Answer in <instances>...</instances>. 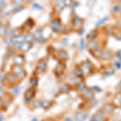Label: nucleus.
<instances>
[{
    "label": "nucleus",
    "instance_id": "obj_1",
    "mask_svg": "<svg viewBox=\"0 0 121 121\" xmlns=\"http://www.w3.org/2000/svg\"><path fill=\"white\" fill-rule=\"evenodd\" d=\"M11 70H12V73L15 75V77L17 78L22 79L26 76V72L24 71V69H23L21 65H12Z\"/></svg>",
    "mask_w": 121,
    "mask_h": 121
},
{
    "label": "nucleus",
    "instance_id": "obj_2",
    "mask_svg": "<svg viewBox=\"0 0 121 121\" xmlns=\"http://www.w3.org/2000/svg\"><path fill=\"white\" fill-rule=\"evenodd\" d=\"M36 95V91H35L34 88L31 87L27 90L24 93V101L26 103H30L32 101L33 98Z\"/></svg>",
    "mask_w": 121,
    "mask_h": 121
},
{
    "label": "nucleus",
    "instance_id": "obj_3",
    "mask_svg": "<svg viewBox=\"0 0 121 121\" xmlns=\"http://www.w3.org/2000/svg\"><path fill=\"white\" fill-rule=\"evenodd\" d=\"M82 26H83V20L82 19L78 16L75 17L73 20V23H72L71 28L73 29V31H78V30H80V29L82 28Z\"/></svg>",
    "mask_w": 121,
    "mask_h": 121
},
{
    "label": "nucleus",
    "instance_id": "obj_4",
    "mask_svg": "<svg viewBox=\"0 0 121 121\" xmlns=\"http://www.w3.org/2000/svg\"><path fill=\"white\" fill-rule=\"evenodd\" d=\"M65 69V64L63 61H60L56 65L55 69H54V73H55L56 75H58V77H59V76L63 74Z\"/></svg>",
    "mask_w": 121,
    "mask_h": 121
},
{
    "label": "nucleus",
    "instance_id": "obj_5",
    "mask_svg": "<svg viewBox=\"0 0 121 121\" xmlns=\"http://www.w3.org/2000/svg\"><path fill=\"white\" fill-rule=\"evenodd\" d=\"M81 92L82 93L84 97H85L87 100L91 101V100H94V99H95V95H94V93L89 88H87L86 86L85 88H84L82 91H81Z\"/></svg>",
    "mask_w": 121,
    "mask_h": 121
},
{
    "label": "nucleus",
    "instance_id": "obj_6",
    "mask_svg": "<svg viewBox=\"0 0 121 121\" xmlns=\"http://www.w3.org/2000/svg\"><path fill=\"white\" fill-rule=\"evenodd\" d=\"M25 62L24 56L21 54H17L13 57V64L16 65H21L22 66Z\"/></svg>",
    "mask_w": 121,
    "mask_h": 121
},
{
    "label": "nucleus",
    "instance_id": "obj_7",
    "mask_svg": "<svg viewBox=\"0 0 121 121\" xmlns=\"http://www.w3.org/2000/svg\"><path fill=\"white\" fill-rule=\"evenodd\" d=\"M104 116H105V112L102 109V110H99L98 112H96L91 117V121H103Z\"/></svg>",
    "mask_w": 121,
    "mask_h": 121
},
{
    "label": "nucleus",
    "instance_id": "obj_8",
    "mask_svg": "<svg viewBox=\"0 0 121 121\" xmlns=\"http://www.w3.org/2000/svg\"><path fill=\"white\" fill-rule=\"evenodd\" d=\"M83 71V73L85 74V73H90L91 71V69H92V65H91V63L88 60H85L84 62H82V67H81Z\"/></svg>",
    "mask_w": 121,
    "mask_h": 121
},
{
    "label": "nucleus",
    "instance_id": "obj_9",
    "mask_svg": "<svg viewBox=\"0 0 121 121\" xmlns=\"http://www.w3.org/2000/svg\"><path fill=\"white\" fill-rule=\"evenodd\" d=\"M60 19L58 18H55L53 19L51 21V28L53 32H58L60 29Z\"/></svg>",
    "mask_w": 121,
    "mask_h": 121
},
{
    "label": "nucleus",
    "instance_id": "obj_10",
    "mask_svg": "<svg viewBox=\"0 0 121 121\" xmlns=\"http://www.w3.org/2000/svg\"><path fill=\"white\" fill-rule=\"evenodd\" d=\"M86 47H87V48H88L90 51L92 52L95 49H96V48H100V44H99V42L95 41V40H90V41L87 43Z\"/></svg>",
    "mask_w": 121,
    "mask_h": 121
},
{
    "label": "nucleus",
    "instance_id": "obj_11",
    "mask_svg": "<svg viewBox=\"0 0 121 121\" xmlns=\"http://www.w3.org/2000/svg\"><path fill=\"white\" fill-rule=\"evenodd\" d=\"M33 36H34V38L37 40V42H43L44 40V37H43V30L41 28H39L35 31Z\"/></svg>",
    "mask_w": 121,
    "mask_h": 121
},
{
    "label": "nucleus",
    "instance_id": "obj_12",
    "mask_svg": "<svg viewBox=\"0 0 121 121\" xmlns=\"http://www.w3.org/2000/svg\"><path fill=\"white\" fill-rule=\"evenodd\" d=\"M87 117H88V114L86 112H79L74 115V120L76 121H84L86 120Z\"/></svg>",
    "mask_w": 121,
    "mask_h": 121
},
{
    "label": "nucleus",
    "instance_id": "obj_13",
    "mask_svg": "<svg viewBox=\"0 0 121 121\" xmlns=\"http://www.w3.org/2000/svg\"><path fill=\"white\" fill-rule=\"evenodd\" d=\"M32 46V43L23 41L22 44H21V45H20V47H19V49H20V51L23 52H28L29 50L31 49Z\"/></svg>",
    "mask_w": 121,
    "mask_h": 121
},
{
    "label": "nucleus",
    "instance_id": "obj_14",
    "mask_svg": "<svg viewBox=\"0 0 121 121\" xmlns=\"http://www.w3.org/2000/svg\"><path fill=\"white\" fill-rule=\"evenodd\" d=\"M5 79L8 83L12 84V83H15V82H16L17 78L15 77V75L13 73H7V74H6Z\"/></svg>",
    "mask_w": 121,
    "mask_h": 121
},
{
    "label": "nucleus",
    "instance_id": "obj_15",
    "mask_svg": "<svg viewBox=\"0 0 121 121\" xmlns=\"http://www.w3.org/2000/svg\"><path fill=\"white\" fill-rule=\"evenodd\" d=\"M37 69L40 70V71H44L47 68V61L44 59H41L38 61L37 65H36Z\"/></svg>",
    "mask_w": 121,
    "mask_h": 121
},
{
    "label": "nucleus",
    "instance_id": "obj_16",
    "mask_svg": "<svg viewBox=\"0 0 121 121\" xmlns=\"http://www.w3.org/2000/svg\"><path fill=\"white\" fill-rule=\"evenodd\" d=\"M103 110L104 111L105 113H112L115 110V106L112 103H106V104L103 106Z\"/></svg>",
    "mask_w": 121,
    "mask_h": 121
},
{
    "label": "nucleus",
    "instance_id": "obj_17",
    "mask_svg": "<svg viewBox=\"0 0 121 121\" xmlns=\"http://www.w3.org/2000/svg\"><path fill=\"white\" fill-rule=\"evenodd\" d=\"M103 30H104V32L107 36H113L116 33V29L112 26H106Z\"/></svg>",
    "mask_w": 121,
    "mask_h": 121
},
{
    "label": "nucleus",
    "instance_id": "obj_18",
    "mask_svg": "<svg viewBox=\"0 0 121 121\" xmlns=\"http://www.w3.org/2000/svg\"><path fill=\"white\" fill-rule=\"evenodd\" d=\"M112 57V52L109 51V50H104L102 54V56H101L100 59L103 60H110Z\"/></svg>",
    "mask_w": 121,
    "mask_h": 121
},
{
    "label": "nucleus",
    "instance_id": "obj_19",
    "mask_svg": "<svg viewBox=\"0 0 121 121\" xmlns=\"http://www.w3.org/2000/svg\"><path fill=\"white\" fill-rule=\"evenodd\" d=\"M58 56L61 60H66L69 58V55H68V52L64 49L60 50L58 52Z\"/></svg>",
    "mask_w": 121,
    "mask_h": 121
},
{
    "label": "nucleus",
    "instance_id": "obj_20",
    "mask_svg": "<svg viewBox=\"0 0 121 121\" xmlns=\"http://www.w3.org/2000/svg\"><path fill=\"white\" fill-rule=\"evenodd\" d=\"M98 36V31L96 30H92L88 34L86 35V38L90 40H93Z\"/></svg>",
    "mask_w": 121,
    "mask_h": 121
},
{
    "label": "nucleus",
    "instance_id": "obj_21",
    "mask_svg": "<svg viewBox=\"0 0 121 121\" xmlns=\"http://www.w3.org/2000/svg\"><path fill=\"white\" fill-rule=\"evenodd\" d=\"M103 51H104V49H103V48H96V49L94 50V51H92L91 52H92L94 56H95V57H97V58H100L101 56H102Z\"/></svg>",
    "mask_w": 121,
    "mask_h": 121
},
{
    "label": "nucleus",
    "instance_id": "obj_22",
    "mask_svg": "<svg viewBox=\"0 0 121 121\" xmlns=\"http://www.w3.org/2000/svg\"><path fill=\"white\" fill-rule=\"evenodd\" d=\"M113 103L116 106H121V93L116 94L114 100H113Z\"/></svg>",
    "mask_w": 121,
    "mask_h": 121
},
{
    "label": "nucleus",
    "instance_id": "obj_23",
    "mask_svg": "<svg viewBox=\"0 0 121 121\" xmlns=\"http://www.w3.org/2000/svg\"><path fill=\"white\" fill-rule=\"evenodd\" d=\"M29 85L31 86V87L32 88H36L38 85V80L36 77H32L29 80Z\"/></svg>",
    "mask_w": 121,
    "mask_h": 121
},
{
    "label": "nucleus",
    "instance_id": "obj_24",
    "mask_svg": "<svg viewBox=\"0 0 121 121\" xmlns=\"http://www.w3.org/2000/svg\"><path fill=\"white\" fill-rule=\"evenodd\" d=\"M109 19V16L108 15H106V16H104L102 19H100V20H99L98 22H97L96 23H95V28H99V27H100L101 25H103V23H105L107 22V20Z\"/></svg>",
    "mask_w": 121,
    "mask_h": 121
},
{
    "label": "nucleus",
    "instance_id": "obj_25",
    "mask_svg": "<svg viewBox=\"0 0 121 121\" xmlns=\"http://www.w3.org/2000/svg\"><path fill=\"white\" fill-rule=\"evenodd\" d=\"M51 106H52L51 101L47 100V99H45V100H44V101H41V107H42L44 109H45V110H47V109H48Z\"/></svg>",
    "mask_w": 121,
    "mask_h": 121
},
{
    "label": "nucleus",
    "instance_id": "obj_26",
    "mask_svg": "<svg viewBox=\"0 0 121 121\" xmlns=\"http://www.w3.org/2000/svg\"><path fill=\"white\" fill-rule=\"evenodd\" d=\"M74 73H75V75L78 78H83L84 77L83 71H82V69L81 67H76L74 69Z\"/></svg>",
    "mask_w": 121,
    "mask_h": 121
},
{
    "label": "nucleus",
    "instance_id": "obj_27",
    "mask_svg": "<svg viewBox=\"0 0 121 121\" xmlns=\"http://www.w3.org/2000/svg\"><path fill=\"white\" fill-rule=\"evenodd\" d=\"M112 13L114 15H117L120 12V6L119 4H115L112 7Z\"/></svg>",
    "mask_w": 121,
    "mask_h": 121
},
{
    "label": "nucleus",
    "instance_id": "obj_28",
    "mask_svg": "<svg viewBox=\"0 0 121 121\" xmlns=\"http://www.w3.org/2000/svg\"><path fill=\"white\" fill-rule=\"evenodd\" d=\"M69 86L68 85H66V84H64V85H61L60 86V91H61L62 93H67L69 92Z\"/></svg>",
    "mask_w": 121,
    "mask_h": 121
},
{
    "label": "nucleus",
    "instance_id": "obj_29",
    "mask_svg": "<svg viewBox=\"0 0 121 121\" xmlns=\"http://www.w3.org/2000/svg\"><path fill=\"white\" fill-rule=\"evenodd\" d=\"M5 34L7 37H11V36H14V30L12 28H7L6 29Z\"/></svg>",
    "mask_w": 121,
    "mask_h": 121
},
{
    "label": "nucleus",
    "instance_id": "obj_30",
    "mask_svg": "<svg viewBox=\"0 0 121 121\" xmlns=\"http://www.w3.org/2000/svg\"><path fill=\"white\" fill-rule=\"evenodd\" d=\"M34 36H33V34H28L25 36V39H24V41H27V42H30L32 43V41L33 40H34Z\"/></svg>",
    "mask_w": 121,
    "mask_h": 121
},
{
    "label": "nucleus",
    "instance_id": "obj_31",
    "mask_svg": "<svg viewBox=\"0 0 121 121\" xmlns=\"http://www.w3.org/2000/svg\"><path fill=\"white\" fill-rule=\"evenodd\" d=\"M12 93H13V95H14L15 97H16L17 95H19V87L18 86H15L14 87L12 88Z\"/></svg>",
    "mask_w": 121,
    "mask_h": 121
},
{
    "label": "nucleus",
    "instance_id": "obj_32",
    "mask_svg": "<svg viewBox=\"0 0 121 121\" xmlns=\"http://www.w3.org/2000/svg\"><path fill=\"white\" fill-rule=\"evenodd\" d=\"M32 105L35 108H38V107H41V101L40 99H37V100H35L34 102L32 103Z\"/></svg>",
    "mask_w": 121,
    "mask_h": 121
},
{
    "label": "nucleus",
    "instance_id": "obj_33",
    "mask_svg": "<svg viewBox=\"0 0 121 121\" xmlns=\"http://www.w3.org/2000/svg\"><path fill=\"white\" fill-rule=\"evenodd\" d=\"M15 52V48H12V47H10V48H8V49H7V55H9V56L14 55Z\"/></svg>",
    "mask_w": 121,
    "mask_h": 121
},
{
    "label": "nucleus",
    "instance_id": "obj_34",
    "mask_svg": "<svg viewBox=\"0 0 121 121\" xmlns=\"http://www.w3.org/2000/svg\"><path fill=\"white\" fill-rule=\"evenodd\" d=\"M64 7H70L73 4V0H63Z\"/></svg>",
    "mask_w": 121,
    "mask_h": 121
},
{
    "label": "nucleus",
    "instance_id": "obj_35",
    "mask_svg": "<svg viewBox=\"0 0 121 121\" xmlns=\"http://www.w3.org/2000/svg\"><path fill=\"white\" fill-rule=\"evenodd\" d=\"M62 7H60V6H57V5H55L53 7V11H55V12L56 13V14H59V13L60 12V11H62Z\"/></svg>",
    "mask_w": 121,
    "mask_h": 121
},
{
    "label": "nucleus",
    "instance_id": "obj_36",
    "mask_svg": "<svg viewBox=\"0 0 121 121\" xmlns=\"http://www.w3.org/2000/svg\"><path fill=\"white\" fill-rule=\"evenodd\" d=\"M115 37H116L117 40L121 41V31H118V32L115 33Z\"/></svg>",
    "mask_w": 121,
    "mask_h": 121
},
{
    "label": "nucleus",
    "instance_id": "obj_37",
    "mask_svg": "<svg viewBox=\"0 0 121 121\" xmlns=\"http://www.w3.org/2000/svg\"><path fill=\"white\" fill-rule=\"evenodd\" d=\"M5 44H7V45H10V44H12V36L11 37H7L5 40Z\"/></svg>",
    "mask_w": 121,
    "mask_h": 121
},
{
    "label": "nucleus",
    "instance_id": "obj_38",
    "mask_svg": "<svg viewBox=\"0 0 121 121\" xmlns=\"http://www.w3.org/2000/svg\"><path fill=\"white\" fill-rule=\"evenodd\" d=\"M116 56L117 57V59H118V61L121 62V50H119V51L116 52Z\"/></svg>",
    "mask_w": 121,
    "mask_h": 121
},
{
    "label": "nucleus",
    "instance_id": "obj_39",
    "mask_svg": "<svg viewBox=\"0 0 121 121\" xmlns=\"http://www.w3.org/2000/svg\"><path fill=\"white\" fill-rule=\"evenodd\" d=\"M6 29H7V28H5V27L0 26V36H3V34H5Z\"/></svg>",
    "mask_w": 121,
    "mask_h": 121
},
{
    "label": "nucleus",
    "instance_id": "obj_40",
    "mask_svg": "<svg viewBox=\"0 0 121 121\" xmlns=\"http://www.w3.org/2000/svg\"><path fill=\"white\" fill-rule=\"evenodd\" d=\"M32 7L36 10H42V7H40V5L37 4V3H34V4H32Z\"/></svg>",
    "mask_w": 121,
    "mask_h": 121
},
{
    "label": "nucleus",
    "instance_id": "obj_41",
    "mask_svg": "<svg viewBox=\"0 0 121 121\" xmlns=\"http://www.w3.org/2000/svg\"><path fill=\"white\" fill-rule=\"evenodd\" d=\"M115 66H116V67L118 69H121V62H120V61H118V60H117V61L115 62Z\"/></svg>",
    "mask_w": 121,
    "mask_h": 121
},
{
    "label": "nucleus",
    "instance_id": "obj_42",
    "mask_svg": "<svg viewBox=\"0 0 121 121\" xmlns=\"http://www.w3.org/2000/svg\"><path fill=\"white\" fill-rule=\"evenodd\" d=\"M105 73H106L107 75H112L114 73V70L109 69L108 70H106V71H105Z\"/></svg>",
    "mask_w": 121,
    "mask_h": 121
},
{
    "label": "nucleus",
    "instance_id": "obj_43",
    "mask_svg": "<svg viewBox=\"0 0 121 121\" xmlns=\"http://www.w3.org/2000/svg\"><path fill=\"white\" fill-rule=\"evenodd\" d=\"M65 30H66V26H65V25H63V24H60V29H59L60 32H64Z\"/></svg>",
    "mask_w": 121,
    "mask_h": 121
},
{
    "label": "nucleus",
    "instance_id": "obj_44",
    "mask_svg": "<svg viewBox=\"0 0 121 121\" xmlns=\"http://www.w3.org/2000/svg\"><path fill=\"white\" fill-rule=\"evenodd\" d=\"M80 45H81V49L83 50L84 45H85V44H84V40H83V39H82V40H80Z\"/></svg>",
    "mask_w": 121,
    "mask_h": 121
},
{
    "label": "nucleus",
    "instance_id": "obj_45",
    "mask_svg": "<svg viewBox=\"0 0 121 121\" xmlns=\"http://www.w3.org/2000/svg\"><path fill=\"white\" fill-rule=\"evenodd\" d=\"M5 95H6V94H5L4 91H3V90H0V99H3V97L5 96Z\"/></svg>",
    "mask_w": 121,
    "mask_h": 121
},
{
    "label": "nucleus",
    "instance_id": "obj_46",
    "mask_svg": "<svg viewBox=\"0 0 121 121\" xmlns=\"http://www.w3.org/2000/svg\"><path fill=\"white\" fill-rule=\"evenodd\" d=\"M92 89L93 90H95V91H97V92H101V91H102V90H101L100 88H99V87H98V86H93L92 87Z\"/></svg>",
    "mask_w": 121,
    "mask_h": 121
},
{
    "label": "nucleus",
    "instance_id": "obj_47",
    "mask_svg": "<svg viewBox=\"0 0 121 121\" xmlns=\"http://www.w3.org/2000/svg\"><path fill=\"white\" fill-rule=\"evenodd\" d=\"M68 40H68V38H63V39H62V43H63V44H67V43H68Z\"/></svg>",
    "mask_w": 121,
    "mask_h": 121
},
{
    "label": "nucleus",
    "instance_id": "obj_48",
    "mask_svg": "<svg viewBox=\"0 0 121 121\" xmlns=\"http://www.w3.org/2000/svg\"><path fill=\"white\" fill-rule=\"evenodd\" d=\"M116 26L118 27L119 28H120V29H121V20H120V21H118V22H117Z\"/></svg>",
    "mask_w": 121,
    "mask_h": 121
},
{
    "label": "nucleus",
    "instance_id": "obj_49",
    "mask_svg": "<svg viewBox=\"0 0 121 121\" xmlns=\"http://www.w3.org/2000/svg\"><path fill=\"white\" fill-rule=\"evenodd\" d=\"M64 121H72V120L70 118H69V117H67V118L64 119Z\"/></svg>",
    "mask_w": 121,
    "mask_h": 121
},
{
    "label": "nucleus",
    "instance_id": "obj_50",
    "mask_svg": "<svg viewBox=\"0 0 121 121\" xmlns=\"http://www.w3.org/2000/svg\"><path fill=\"white\" fill-rule=\"evenodd\" d=\"M4 86V85H3V83L2 82H0V90H2V88Z\"/></svg>",
    "mask_w": 121,
    "mask_h": 121
},
{
    "label": "nucleus",
    "instance_id": "obj_51",
    "mask_svg": "<svg viewBox=\"0 0 121 121\" xmlns=\"http://www.w3.org/2000/svg\"><path fill=\"white\" fill-rule=\"evenodd\" d=\"M3 115L0 114V121H3Z\"/></svg>",
    "mask_w": 121,
    "mask_h": 121
},
{
    "label": "nucleus",
    "instance_id": "obj_52",
    "mask_svg": "<svg viewBox=\"0 0 121 121\" xmlns=\"http://www.w3.org/2000/svg\"><path fill=\"white\" fill-rule=\"evenodd\" d=\"M21 1H23V2H24V3H28V2L29 1V0H21Z\"/></svg>",
    "mask_w": 121,
    "mask_h": 121
},
{
    "label": "nucleus",
    "instance_id": "obj_53",
    "mask_svg": "<svg viewBox=\"0 0 121 121\" xmlns=\"http://www.w3.org/2000/svg\"><path fill=\"white\" fill-rule=\"evenodd\" d=\"M32 121H38V120H37V119H36V118H34V119H33V120H32Z\"/></svg>",
    "mask_w": 121,
    "mask_h": 121
},
{
    "label": "nucleus",
    "instance_id": "obj_54",
    "mask_svg": "<svg viewBox=\"0 0 121 121\" xmlns=\"http://www.w3.org/2000/svg\"><path fill=\"white\" fill-rule=\"evenodd\" d=\"M119 3H120V4H121V0H119Z\"/></svg>",
    "mask_w": 121,
    "mask_h": 121
},
{
    "label": "nucleus",
    "instance_id": "obj_55",
    "mask_svg": "<svg viewBox=\"0 0 121 121\" xmlns=\"http://www.w3.org/2000/svg\"><path fill=\"white\" fill-rule=\"evenodd\" d=\"M3 2V0H0V4H1V3Z\"/></svg>",
    "mask_w": 121,
    "mask_h": 121
},
{
    "label": "nucleus",
    "instance_id": "obj_56",
    "mask_svg": "<svg viewBox=\"0 0 121 121\" xmlns=\"http://www.w3.org/2000/svg\"><path fill=\"white\" fill-rule=\"evenodd\" d=\"M2 103V101H1V99H0V104Z\"/></svg>",
    "mask_w": 121,
    "mask_h": 121
},
{
    "label": "nucleus",
    "instance_id": "obj_57",
    "mask_svg": "<svg viewBox=\"0 0 121 121\" xmlns=\"http://www.w3.org/2000/svg\"><path fill=\"white\" fill-rule=\"evenodd\" d=\"M110 121H116V120H110Z\"/></svg>",
    "mask_w": 121,
    "mask_h": 121
},
{
    "label": "nucleus",
    "instance_id": "obj_58",
    "mask_svg": "<svg viewBox=\"0 0 121 121\" xmlns=\"http://www.w3.org/2000/svg\"><path fill=\"white\" fill-rule=\"evenodd\" d=\"M120 14H121V7H120Z\"/></svg>",
    "mask_w": 121,
    "mask_h": 121
}]
</instances>
